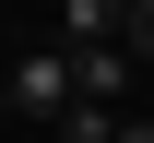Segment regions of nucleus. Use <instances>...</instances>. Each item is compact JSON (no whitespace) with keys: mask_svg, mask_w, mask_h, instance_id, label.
<instances>
[{"mask_svg":"<svg viewBox=\"0 0 154 143\" xmlns=\"http://www.w3.org/2000/svg\"><path fill=\"white\" fill-rule=\"evenodd\" d=\"M119 143H154V119H119Z\"/></svg>","mask_w":154,"mask_h":143,"instance_id":"5","label":"nucleus"},{"mask_svg":"<svg viewBox=\"0 0 154 143\" xmlns=\"http://www.w3.org/2000/svg\"><path fill=\"white\" fill-rule=\"evenodd\" d=\"M48 143H119V107H95V96H71V107L48 119Z\"/></svg>","mask_w":154,"mask_h":143,"instance_id":"4","label":"nucleus"},{"mask_svg":"<svg viewBox=\"0 0 154 143\" xmlns=\"http://www.w3.org/2000/svg\"><path fill=\"white\" fill-rule=\"evenodd\" d=\"M24 143H48V131H24Z\"/></svg>","mask_w":154,"mask_h":143,"instance_id":"8","label":"nucleus"},{"mask_svg":"<svg viewBox=\"0 0 154 143\" xmlns=\"http://www.w3.org/2000/svg\"><path fill=\"white\" fill-rule=\"evenodd\" d=\"M0 119H12V96H0Z\"/></svg>","mask_w":154,"mask_h":143,"instance_id":"7","label":"nucleus"},{"mask_svg":"<svg viewBox=\"0 0 154 143\" xmlns=\"http://www.w3.org/2000/svg\"><path fill=\"white\" fill-rule=\"evenodd\" d=\"M119 83H131V48H71V96H95V107H119Z\"/></svg>","mask_w":154,"mask_h":143,"instance_id":"2","label":"nucleus"},{"mask_svg":"<svg viewBox=\"0 0 154 143\" xmlns=\"http://www.w3.org/2000/svg\"><path fill=\"white\" fill-rule=\"evenodd\" d=\"M119 12H131V24H142V12H154V0H119Z\"/></svg>","mask_w":154,"mask_h":143,"instance_id":"6","label":"nucleus"},{"mask_svg":"<svg viewBox=\"0 0 154 143\" xmlns=\"http://www.w3.org/2000/svg\"><path fill=\"white\" fill-rule=\"evenodd\" d=\"M0 96H12V119H59V107H71V48H24L12 72H0Z\"/></svg>","mask_w":154,"mask_h":143,"instance_id":"1","label":"nucleus"},{"mask_svg":"<svg viewBox=\"0 0 154 143\" xmlns=\"http://www.w3.org/2000/svg\"><path fill=\"white\" fill-rule=\"evenodd\" d=\"M119 24H131L119 0H59V36H48V48H107Z\"/></svg>","mask_w":154,"mask_h":143,"instance_id":"3","label":"nucleus"}]
</instances>
